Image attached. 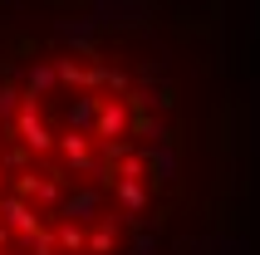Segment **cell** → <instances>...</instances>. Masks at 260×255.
Returning <instances> with one entry per match:
<instances>
[{"instance_id": "obj_1", "label": "cell", "mask_w": 260, "mask_h": 255, "mask_svg": "<svg viewBox=\"0 0 260 255\" xmlns=\"http://www.w3.org/2000/svg\"><path fill=\"white\" fill-rule=\"evenodd\" d=\"M231 201L226 103L143 10L0 20V255H216Z\"/></svg>"}]
</instances>
